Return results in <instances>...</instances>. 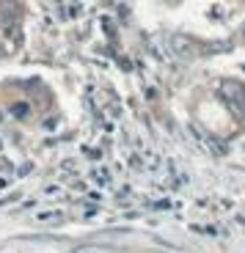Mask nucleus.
I'll list each match as a JSON object with an SVG mask.
<instances>
[{
	"label": "nucleus",
	"instance_id": "nucleus-2",
	"mask_svg": "<svg viewBox=\"0 0 245 253\" xmlns=\"http://www.w3.org/2000/svg\"><path fill=\"white\" fill-rule=\"evenodd\" d=\"M171 50L179 58H196V52H198L193 44V39L182 36V33H174V36H171Z\"/></svg>",
	"mask_w": 245,
	"mask_h": 253
},
{
	"label": "nucleus",
	"instance_id": "nucleus-6",
	"mask_svg": "<svg viewBox=\"0 0 245 253\" xmlns=\"http://www.w3.org/2000/svg\"><path fill=\"white\" fill-rule=\"evenodd\" d=\"M243 39H245V28H243Z\"/></svg>",
	"mask_w": 245,
	"mask_h": 253
},
{
	"label": "nucleus",
	"instance_id": "nucleus-1",
	"mask_svg": "<svg viewBox=\"0 0 245 253\" xmlns=\"http://www.w3.org/2000/svg\"><path fill=\"white\" fill-rule=\"evenodd\" d=\"M220 94L226 99L229 110H232L237 119H245V85H240V83H234V80H223L220 83Z\"/></svg>",
	"mask_w": 245,
	"mask_h": 253
},
{
	"label": "nucleus",
	"instance_id": "nucleus-4",
	"mask_svg": "<svg viewBox=\"0 0 245 253\" xmlns=\"http://www.w3.org/2000/svg\"><path fill=\"white\" fill-rule=\"evenodd\" d=\"M75 253H110L107 248H77Z\"/></svg>",
	"mask_w": 245,
	"mask_h": 253
},
{
	"label": "nucleus",
	"instance_id": "nucleus-3",
	"mask_svg": "<svg viewBox=\"0 0 245 253\" xmlns=\"http://www.w3.org/2000/svg\"><path fill=\"white\" fill-rule=\"evenodd\" d=\"M39 220H42V223H55V220H63V212H39Z\"/></svg>",
	"mask_w": 245,
	"mask_h": 253
},
{
	"label": "nucleus",
	"instance_id": "nucleus-5",
	"mask_svg": "<svg viewBox=\"0 0 245 253\" xmlns=\"http://www.w3.org/2000/svg\"><path fill=\"white\" fill-rule=\"evenodd\" d=\"M11 113H14V116H28V105H14Z\"/></svg>",
	"mask_w": 245,
	"mask_h": 253
}]
</instances>
